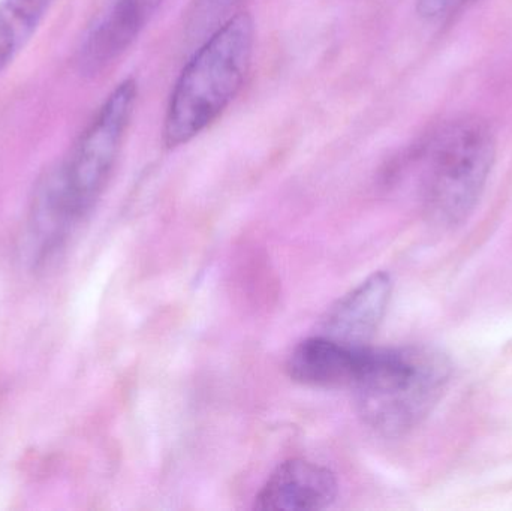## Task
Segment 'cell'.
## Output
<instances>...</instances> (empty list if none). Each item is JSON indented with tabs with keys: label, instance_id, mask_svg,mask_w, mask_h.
Wrapping results in <instances>:
<instances>
[{
	"label": "cell",
	"instance_id": "6da1fadb",
	"mask_svg": "<svg viewBox=\"0 0 512 511\" xmlns=\"http://www.w3.org/2000/svg\"><path fill=\"white\" fill-rule=\"evenodd\" d=\"M134 78L117 84L62 164L36 186L32 209L47 227L69 236L107 188L137 104Z\"/></svg>",
	"mask_w": 512,
	"mask_h": 511
},
{
	"label": "cell",
	"instance_id": "7a4b0ae2",
	"mask_svg": "<svg viewBox=\"0 0 512 511\" xmlns=\"http://www.w3.org/2000/svg\"><path fill=\"white\" fill-rule=\"evenodd\" d=\"M249 12L231 15L210 33L180 72L165 113L162 138L176 149L206 131L242 90L254 56Z\"/></svg>",
	"mask_w": 512,
	"mask_h": 511
},
{
	"label": "cell",
	"instance_id": "30bf717a",
	"mask_svg": "<svg viewBox=\"0 0 512 511\" xmlns=\"http://www.w3.org/2000/svg\"><path fill=\"white\" fill-rule=\"evenodd\" d=\"M240 2L242 0H195L186 18V35L189 38H200L207 33L210 35L228 20L227 15Z\"/></svg>",
	"mask_w": 512,
	"mask_h": 511
},
{
	"label": "cell",
	"instance_id": "3957f363",
	"mask_svg": "<svg viewBox=\"0 0 512 511\" xmlns=\"http://www.w3.org/2000/svg\"><path fill=\"white\" fill-rule=\"evenodd\" d=\"M448 377V360L429 348L367 347L351 389L361 419L379 434L399 437L438 404Z\"/></svg>",
	"mask_w": 512,
	"mask_h": 511
},
{
	"label": "cell",
	"instance_id": "ba28073f",
	"mask_svg": "<svg viewBox=\"0 0 512 511\" xmlns=\"http://www.w3.org/2000/svg\"><path fill=\"white\" fill-rule=\"evenodd\" d=\"M367 347H351L315 333L292 350L286 371L291 380L303 386L351 389Z\"/></svg>",
	"mask_w": 512,
	"mask_h": 511
},
{
	"label": "cell",
	"instance_id": "8992f818",
	"mask_svg": "<svg viewBox=\"0 0 512 511\" xmlns=\"http://www.w3.org/2000/svg\"><path fill=\"white\" fill-rule=\"evenodd\" d=\"M161 0H114L81 42L78 71L84 77L110 68L140 36Z\"/></svg>",
	"mask_w": 512,
	"mask_h": 511
},
{
	"label": "cell",
	"instance_id": "5b68a950",
	"mask_svg": "<svg viewBox=\"0 0 512 511\" xmlns=\"http://www.w3.org/2000/svg\"><path fill=\"white\" fill-rule=\"evenodd\" d=\"M391 293V276L387 272L373 273L328 308L316 335L351 347H366L384 320Z\"/></svg>",
	"mask_w": 512,
	"mask_h": 511
},
{
	"label": "cell",
	"instance_id": "8fae6325",
	"mask_svg": "<svg viewBox=\"0 0 512 511\" xmlns=\"http://www.w3.org/2000/svg\"><path fill=\"white\" fill-rule=\"evenodd\" d=\"M457 3L459 0H417L415 9L423 20L435 21L445 17Z\"/></svg>",
	"mask_w": 512,
	"mask_h": 511
},
{
	"label": "cell",
	"instance_id": "9c48e42d",
	"mask_svg": "<svg viewBox=\"0 0 512 511\" xmlns=\"http://www.w3.org/2000/svg\"><path fill=\"white\" fill-rule=\"evenodd\" d=\"M54 0L0 2V74L26 47Z\"/></svg>",
	"mask_w": 512,
	"mask_h": 511
},
{
	"label": "cell",
	"instance_id": "277c9868",
	"mask_svg": "<svg viewBox=\"0 0 512 511\" xmlns=\"http://www.w3.org/2000/svg\"><path fill=\"white\" fill-rule=\"evenodd\" d=\"M496 137L486 120L448 123L429 149L424 203L441 227H456L474 212L496 161Z\"/></svg>",
	"mask_w": 512,
	"mask_h": 511
},
{
	"label": "cell",
	"instance_id": "52a82bcc",
	"mask_svg": "<svg viewBox=\"0 0 512 511\" xmlns=\"http://www.w3.org/2000/svg\"><path fill=\"white\" fill-rule=\"evenodd\" d=\"M336 476L328 468L306 459L283 462L268 477L255 497L262 511L325 510L336 501Z\"/></svg>",
	"mask_w": 512,
	"mask_h": 511
}]
</instances>
